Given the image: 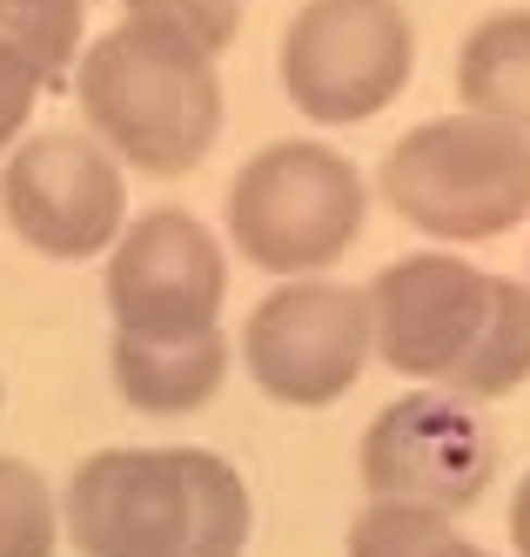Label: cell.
Wrapping results in <instances>:
<instances>
[{"instance_id":"6da1fadb","label":"cell","mask_w":530,"mask_h":557,"mask_svg":"<svg viewBox=\"0 0 530 557\" xmlns=\"http://www.w3.org/2000/svg\"><path fill=\"white\" fill-rule=\"evenodd\" d=\"M377 356L457 404H497L530 383V283L464 256H403L370 283Z\"/></svg>"},{"instance_id":"7a4b0ae2","label":"cell","mask_w":530,"mask_h":557,"mask_svg":"<svg viewBox=\"0 0 530 557\" xmlns=\"http://www.w3.org/2000/svg\"><path fill=\"white\" fill-rule=\"evenodd\" d=\"M81 557H242L256 497L215 450H95L61 491Z\"/></svg>"},{"instance_id":"3957f363","label":"cell","mask_w":530,"mask_h":557,"mask_svg":"<svg viewBox=\"0 0 530 557\" xmlns=\"http://www.w3.org/2000/svg\"><path fill=\"white\" fill-rule=\"evenodd\" d=\"M74 101L88 114V135L121 169L161 175V182L201 169V154L222 135L215 54L128 14H121V27L88 41V54L74 67Z\"/></svg>"},{"instance_id":"277c9868","label":"cell","mask_w":530,"mask_h":557,"mask_svg":"<svg viewBox=\"0 0 530 557\" xmlns=\"http://www.w3.org/2000/svg\"><path fill=\"white\" fill-rule=\"evenodd\" d=\"M383 202L436 243H497L530 215V135L491 114H443L396 135L377 169Z\"/></svg>"},{"instance_id":"5b68a950","label":"cell","mask_w":530,"mask_h":557,"mask_svg":"<svg viewBox=\"0 0 530 557\" xmlns=\"http://www.w3.org/2000/svg\"><path fill=\"white\" fill-rule=\"evenodd\" d=\"M370 215V188L349 154L322 141H269L229 182V235L262 275L336 269Z\"/></svg>"},{"instance_id":"8992f818","label":"cell","mask_w":530,"mask_h":557,"mask_svg":"<svg viewBox=\"0 0 530 557\" xmlns=\"http://www.w3.org/2000/svg\"><path fill=\"white\" fill-rule=\"evenodd\" d=\"M417 67V27L396 0H309L282 34V95L316 128L383 114Z\"/></svg>"},{"instance_id":"52a82bcc","label":"cell","mask_w":530,"mask_h":557,"mask_svg":"<svg viewBox=\"0 0 530 557\" xmlns=\"http://www.w3.org/2000/svg\"><path fill=\"white\" fill-rule=\"evenodd\" d=\"M377 356V330H370V296L349 283H275L249 323H242V363L249 383L269 404L289 410H330L356 389V376Z\"/></svg>"},{"instance_id":"ba28073f","label":"cell","mask_w":530,"mask_h":557,"mask_svg":"<svg viewBox=\"0 0 530 557\" xmlns=\"http://www.w3.org/2000/svg\"><path fill=\"white\" fill-rule=\"evenodd\" d=\"M0 215L48 262H88L128 228V175L81 128L27 135L0 169Z\"/></svg>"},{"instance_id":"9c48e42d","label":"cell","mask_w":530,"mask_h":557,"mask_svg":"<svg viewBox=\"0 0 530 557\" xmlns=\"http://www.w3.org/2000/svg\"><path fill=\"white\" fill-rule=\"evenodd\" d=\"M362 491L370 504H417L464 517L497 476V430L443 389H410L362 430Z\"/></svg>"},{"instance_id":"30bf717a","label":"cell","mask_w":530,"mask_h":557,"mask_svg":"<svg viewBox=\"0 0 530 557\" xmlns=\"http://www.w3.org/2000/svg\"><path fill=\"white\" fill-rule=\"evenodd\" d=\"M108 315L128 336H201L222 323L229 262L188 209H148L108 256Z\"/></svg>"},{"instance_id":"8fae6325","label":"cell","mask_w":530,"mask_h":557,"mask_svg":"<svg viewBox=\"0 0 530 557\" xmlns=\"http://www.w3.org/2000/svg\"><path fill=\"white\" fill-rule=\"evenodd\" d=\"M108 370L121 404L141 417H188L201 404H215V389L229 376V336L201 330V336H128L114 330Z\"/></svg>"},{"instance_id":"7c38bea8","label":"cell","mask_w":530,"mask_h":557,"mask_svg":"<svg viewBox=\"0 0 530 557\" xmlns=\"http://www.w3.org/2000/svg\"><path fill=\"white\" fill-rule=\"evenodd\" d=\"M457 95L470 114H491L530 135V14H483L457 48Z\"/></svg>"},{"instance_id":"4fadbf2b","label":"cell","mask_w":530,"mask_h":557,"mask_svg":"<svg viewBox=\"0 0 530 557\" xmlns=\"http://www.w3.org/2000/svg\"><path fill=\"white\" fill-rule=\"evenodd\" d=\"M0 41H8L40 88H74V67L88 54V0H0Z\"/></svg>"},{"instance_id":"5bb4252c","label":"cell","mask_w":530,"mask_h":557,"mask_svg":"<svg viewBox=\"0 0 530 557\" xmlns=\"http://www.w3.org/2000/svg\"><path fill=\"white\" fill-rule=\"evenodd\" d=\"M349 557H497L457 531V517L417 504H370L349 524Z\"/></svg>"},{"instance_id":"9a60e30c","label":"cell","mask_w":530,"mask_h":557,"mask_svg":"<svg viewBox=\"0 0 530 557\" xmlns=\"http://www.w3.org/2000/svg\"><path fill=\"white\" fill-rule=\"evenodd\" d=\"M61 510L40 470L21 457H0V557H54Z\"/></svg>"},{"instance_id":"2e32d148","label":"cell","mask_w":530,"mask_h":557,"mask_svg":"<svg viewBox=\"0 0 530 557\" xmlns=\"http://www.w3.org/2000/svg\"><path fill=\"white\" fill-rule=\"evenodd\" d=\"M128 21L169 27V34H182L188 48L222 54L235 41V27H242V0H128Z\"/></svg>"},{"instance_id":"e0dca14e","label":"cell","mask_w":530,"mask_h":557,"mask_svg":"<svg viewBox=\"0 0 530 557\" xmlns=\"http://www.w3.org/2000/svg\"><path fill=\"white\" fill-rule=\"evenodd\" d=\"M40 95H48V88H40V74L8 41H0V154L21 148V128H27V114H34Z\"/></svg>"},{"instance_id":"ac0fdd59","label":"cell","mask_w":530,"mask_h":557,"mask_svg":"<svg viewBox=\"0 0 530 557\" xmlns=\"http://www.w3.org/2000/svg\"><path fill=\"white\" fill-rule=\"evenodd\" d=\"M510 544H517V557H530V470H523V484L510 497Z\"/></svg>"}]
</instances>
